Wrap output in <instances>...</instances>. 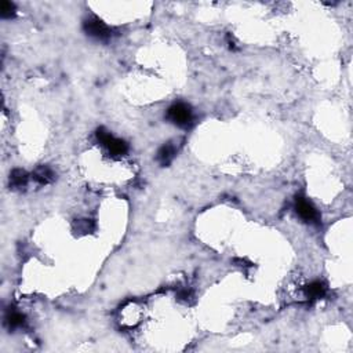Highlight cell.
Listing matches in <instances>:
<instances>
[{
	"label": "cell",
	"mask_w": 353,
	"mask_h": 353,
	"mask_svg": "<svg viewBox=\"0 0 353 353\" xmlns=\"http://www.w3.org/2000/svg\"><path fill=\"white\" fill-rule=\"evenodd\" d=\"M167 119L178 127L188 128L193 123V113L188 104L175 103L167 109Z\"/></svg>",
	"instance_id": "1"
},
{
	"label": "cell",
	"mask_w": 353,
	"mask_h": 353,
	"mask_svg": "<svg viewBox=\"0 0 353 353\" xmlns=\"http://www.w3.org/2000/svg\"><path fill=\"white\" fill-rule=\"evenodd\" d=\"M95 135H97L98 141L103 143L112 156H123V155L127 154V143L124 142V141H122V139L115 138L112 134L109 133L108 130H105L104 127L98 128Z\"/></svg>",
	"instance_id": "2"
},
{
	"label": "cell",
	"mask_w": 353,
	"mask_h": 353,
	"mask_svg": "<svg viewBox=\"0 0 353 353\" xmlns=\"http://www.w3.org/2000/svg\"><path fill=\"white\" fill-rule=\"evenodd\" d=\"M83 28H84V32L88 36H91L97 40H109L111 36H112L111 28L105 25L103 21L97 18V17H88L87 20L84 21Z\"/></svg>",
	"instance_id": "3"
},
{
	"label": "cell",
	"mask_w": 353,
	"mask_h": 353,
	"mask_svg": "<svg viewBox=\"0 0 353 353\" xmlns=\"http://www.w3.org/2000/svg\"><path fill=\"white\" fill-rule=\"evenodd\" d=\"M295 210H297L298 215H299L304 221H307V222H318V210H316L312 206V203H309L305 197L298 196L297 200H295Z\"/></svg>",
	"instance_id": "4"
},
{
	"label": "cell",
	"mask_w": 353,
	"mask_h": 353,
	"mask_svg": "<svg viewBox=\"0 0 353 353\" xmlns=\"http://www.w3.org/2000/svg\"><path fill=\"white\" fill-rule=\"evenodd\" d=\"M175 156V146L171 142L164 143L163 146L158 150L156 159L160 163V166H169L171 163V160L174 159Z\"/></svg>",
	"instance_id": "5"
},
{
	"label": "cell",
	"mask_w": 353,
	"mask_h": 353,
	"mask_svg": "<svg viewBox=\"0 0 353 353\" xmlns=\"http://www.w3.org/2000/svg\"><path fill=\"white\" fill-rule=\"evenodd\" d=\"M327 288L322 282H312L305 287V295L309 299H319L326 295Z\"/></svg>",
	"instance_id": "6"
},
{
	"label": "cell",
	"mask_w": 353,
	"mask_h": 353,
	"mask_svg": "<svg viewBox=\"0 0 353 353\" xmlns=\"http://www.w3.org/2000/svg\"><path fill=\"white\" fill-rule=\"evenodd\" d=\"M5 322L10 328L22 327L25 324V316L22 313L17 312V311H10V312L6 315Z\"/></svg>",
	"instance_id": "7"
},
{
	"label": "cell",
	"mask_w": 353,
	"mask_h": 353,
	"mask_svg": "<svg viewBox=\"0 0 353 353\" xmlns=\"http://www.w3.org/2000/svg\"><path fill=\"white\" fill-rule=\"evenodd\" d=\"M33 179H35L37 184L46 185L54 179V174H53V171L48 167H40V169H37L33 173Z\"/></svg>",
	"instance_id": "8"
},
{
	"label": "cell",
	"mask_w": 353,
	"mask_h": 353,
	"mask_svg": "<svg viewBox=\"0 0 353 353\" xmlns=\"http://www.w3.org/2000/svg\"><path fill=\"white\" fill-rule=\"evenodd\" d=\"M28 182V174H26L24 170H14L11 173L10 184L13 188H24Z\"/></svg>",
	"instance_id": "9"
},
{
	"label": "cell",
	"mask_w": 353,
	"mask_h": 353,
	"mask_svg": "<svg viewBox=\"0 0 353 353\" xmlns=\"http://www.w3.org/2000/svg\"><path fill=\"white\" fill-rule=\"evenodd\" d=\"M14 14H16V6H14V3L3 0L0 3V16H2V18H11V17H14Z\"/></svg>",
	"instance_id": "10"
}]
</instances>
